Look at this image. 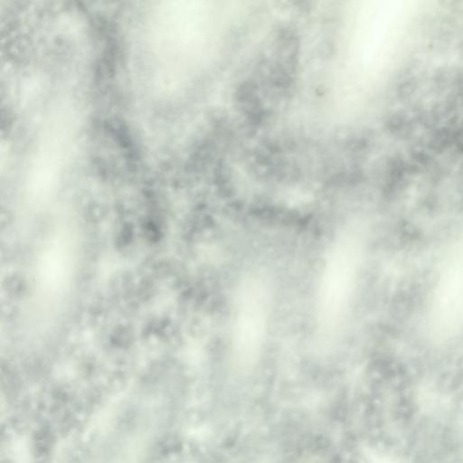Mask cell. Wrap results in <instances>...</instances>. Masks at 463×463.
<instances>
[{
    "label": "cell",
    "instance_id": "cell-1",
    "mask_svg": "<svg viewBox=\"0 0 463 463\" xmlns=\"http://www.w3.org/2000/svg\"><path fill=\"white\" fill-rule=\"evenodd\" d=\"M362 255V240L355 228L345 229L326 258L318 290L317 316L325 336L341 326L354 293Z\"/></svg>",
    "mask_w": 463,
    "mask_h": 463
},
{
    "label": "cell",
    "instance_id": "cell-2",
    "mask_svg": "<svg viewBox=\"0 0 463 463\" xmlns=\"http://www.w3.org/2000/svg\"><path fill=\"white\" fill-rule=\"evenodd\" d=\"M397 8L372 5L356 10L347 33L349 71L364 78L380 72L400 42Z\"/></svg>",
    "mask_w": 463,
    "mask_h": 463
},
{
    "label": "cell",
    "instance_id": "cell-3",
    "mask_svg": "<svg viewBox=\"0 0 463 463\" xmlns=\"http://www.w3.org/2000/svg\"><path fill=\"white\" fill-rule=\"evenodd\" d=\"M270 310L269 289L260 276H249L240 286L232 326V353L241 367L254 364L264 346Z\"/></svg>",
    "mask_w": 463,
    "mask_h": 463
},
{
    "label": "cell",
    "instance_id": "cell-4",
    "mask_svg": "<svg viewBox=\"0 0 463 463\" xmlns=\"http://www.w3.org/2000/svg\"><path fill=\"white\" fill-rule=\"evenodd\" d=\"M429 321L430 335L437 342L453 338L463 328V231L442 261Z\"/></svg>",
    "mask_w": 463,
    "mask_h": 463
}]
</instances>
